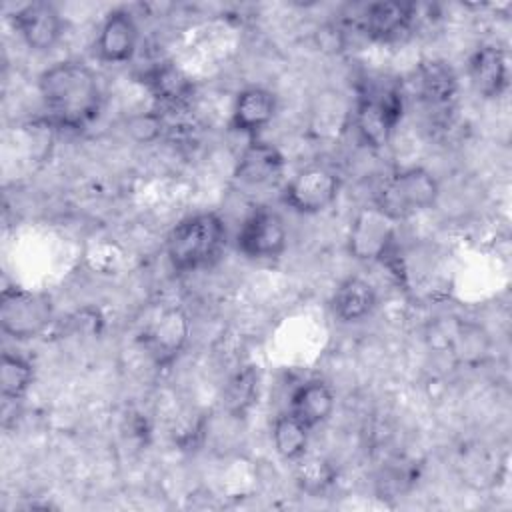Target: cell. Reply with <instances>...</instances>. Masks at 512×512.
<instances>
[{
    "mask_svg": "<svg viewBox=\"0 0 512 512\" xmlns=\"http://www.w3.org/2000/svg\"><path fill=\"white\" fill-rule=\"evenodd\" d=\"M38 92L56 128L86 130L102 110V86L96 72L82 60H62L38 76Z\"/></svg>",
    "mask_w": 512,
    "mask_h": 512,
    "instance_id": "1",
    "label": "cell"
},
{
    "mask_svg": "<svg viewBox=\"0 0 512 512\" xmlns=\"http://www.w3.org/2000/svg\"><path fill=\"white\" fill-rule=\"evenodd\" d=\"M54 306L48 294L18 286L2 290L0 326L14 340H32L40 336L52 322Z\"/></svg>",
    "mask_w": 512,
    "mask_h": 512,
    "instance_id": "5",
    "label": "cell"
},
{
    "mask_svg": "<svg viewBox=\"0 0 512 512\" xmlns=\"http://www.w3.org/2000/svg\"><path fill=\"white\" fill-rule=\"evenodd\" d=\"M394 226L396 222L386 218L374 206L362 208L350 222V254L364 262H384L394 250Z\"/></svg>",
    "mask_w": 512,
    "mask_h": 512,
    "instance_id": "8",
    "label": "cell"
},
{
    "mask_svg": "<svg viewBox=\"0 0 512 512\" xmlns=\"http://www.w3.org/2000/svg\"><path fill=\"white\" fill-rule=\"evenodd\" d=\"M12 26L22 42L34 52H50L64 34V20L50 2H30L20 6L12 16Z\"/></svg>",
    "mask_w": 512,
    "mask_h": 512,
    "instance_id": "10",
    "label": "cell"
},
{
    "mask_svg": "<svg viewBox=\"0 0 512 512\" xmlns=\"http://www.w3.org/2000/svg\"><path fill=\"white\" fill-rule=\"evenodd\" d=\"M310 432L312 430L300 418H296L290 410L282 412L272 422V430H270L272 446L282 460L298 462L308 452Z\"/></svg>",
    "mask_w": 512,
    "mask_h": 512,
    "instance_id": "20",
    "label": "cell"
},
{
    "mask_svg": "<svg viewBox=\"0 0 512 512\" xmlns=\"http://www.w3.org/2000/svg\"><path fill=\"white\" fill-rule=\"evenodd\" d=\"M340 194V178L326 166H306L298 170L282 188V202L298 214H320L328 210Z\"/></svg>",
    "mask_w": 512,
    "mask_h": 512,
    "instance_id": "7",
    "label": "cell"
},
{
    "mask_svg": "<svg viewBox=\"0 0 512 512\" xmlns=\"http://www.w3.org/2000/svg\"><path fill=\"white\" fill-rule=\"evenodd\" d=\"M284 168V154L274 144L262 138H252L236 160L234 178L244 186L266 188L284 176Z\"/></svg>",
    "mask_w": 512,
    "mask_h": 512,
    "instance_id": "13",
    "label": "cell"
},
{
    "mask_svg": "<svg viewBox=\"0 0 512 512\" xmlns=\"http://www.w3.org/2000/svg\"><path fill=\"white\" fill-rule=\"evenodd\" d=\"M416 86L420 100L432 110L446 112L458 94V76L444 60H424L416 70Z\"/></svg>",
    "mask_w": 512,
    "mask_h": 512,
    "instance_id": "16",
    "label": "cell"
},
{
    "mask_svg": "<svg viewBox=\"0 0 512 512\" xmlns=\"http://www.w3.org/2000/svg\"><path fill=\"white\" fill-rule=\"evenodd\" d=\"M34 382L32 362L14 352H2L0 356V394L4 402H20Z\"/></svg>",
    "mask_w": 512,
    "mask_h": 512,
    "instance_id": "21",
    "label": "cell"
},
{
    "mask_svg": "<svg viewBox=\"0 0 512 512\" xmlns=\"http://www.w3.org/2000/svg\"><path fill=\"white\" fill-rule=\"evenodd\" d=\"M440 196L434 174L422 166H408L390 172L376 188L372 206L392 222H402L430 210Z\"/></svg>",
    "mask_w": 512,
    "mask_h": 512,
    "instance_id": "4",
    "label": "cell"
},
{
    "mask_svg": "<svg viewBox=\"0 0 512 512\" xmlns=\"http://www.w3.org/2000/svg\"><path fill=\"white\" fill-rule=\"evenodd\" d=\"M226 246V222L216 212H198L180 220L166 238V258L180 272L212 266Z\"/></svg>",
    "mask_w": 512,
    "mask_h": 512,
    "instance_id": "2",
    "label": "cell"
},
{
    "mask_svg": "<svg viewBox=\"0 0 512 512\" xmlns=\"http://www.w3.org/2000/svg\"><path fill=\"white\" fill-rule=\"evenodd\" d=\"M298 482L302 484V488L310 490V492H318V490H324L332 480H334V470L332 466L318 458V456H312V458H306V454L298 460Z\"/></svg>",
    "mask_w": 512,
    "mask_h": 512,
    "instance_id": "23",
    "label": "cell"
},
{
    "mask_svg": "<svg viewBox=\"0 0 512 512\" xmlns=\"http://www.w3.org/2000/svg\"><path fill=\"white\" fill-rule=\"evenodd\" d=\"M258 396V372L254 366H246L236 372L224 388V408L230 416H244Z\"/></svg>",
    "mask_w": 512,
    "mask_h": 512,
    "instance_id": "22",
    "label": "cell"
},
{
    "mask_svg": "<svg viewBox=\"0 0 512 512\" xmlns=\"http://www.w3.org/2000/svg\"><path fill=\"white\" fill-rule=\"evenodd\" d=\"M468 76L482 98H500L510 80V64L504 48L496 44L478 46L468 60Z\"/></svg>",
    "mask_w": 512,
    "mask_h": 512,
    "instance_id": "15",
    "label": "cell"
},
{
    "mask_svg": "<svg viewBox=\"0 0 512 512\" xmlns=\"http://www.w3.org/2000/svg\"><path fill=\"white\" fill-rule=\"evenodd\" d=\"M378 304V294L372 282L362 276H348L344 278L330 300L332 314L346 324L360 322L368 318Z\"/></svg>",
    "mask_w": 512,
    "mask_h": 512,
    "instance_id": "17",
    "label": "cell"
},
{
    "mask_svg": "<svg viewBox=\"0 0 512 512\" xmlns=\"http://www.w3.org/2000/svg\"><path fill=\"white\" fill-rule=\"evenodd\" d=\"M144 84L148 86L156 102L168 108H178L186 104L192 96V82L172 62H162L152 66L144 74Z\"/></svg>",
    "mask_w": 512,
    "mask_h": 512,
    "instance_id": "19",
    "label": "cell"
},
{
    "mask_svg": "<svg viewBox=\"0 0 512 512\" xmlns=\"http://www.w3.org/2000/svg\"><path fill=\"white\" fill-rule=\"evenodd\" d=\"M140 30L134 16L124 8L110 10L94 38V54L104 64H126L136 56Z\"/></svg>",
    "mask_w": 512,
    "mask_h": 512,
    "instance_id": "11",
    "label": "cell"
},
{
    "mask_svg": "<svg viewBox=\"0 0 512 512\" xmlns=\"http://www.w3.org/2000/svg\"><path fill=\"white\" fill-rule=\"evenodd\" d=\"M276 112L278 98L272 90L264 86H246L234 98L230 126L250 140L260 138V132L274 120Z\"/></svg>",
    "mask_w": 512,
    "mask_h": 512,
    "instance_id": "14",
    "label": "cell"
},
{
    "mask_svg": "<svg viewBox=\"0 0 512 512\" xmlns=\"http://www.w3.org/2000/svg\"><path fill=\"white\" fill-rule=\"evenodd\" d=\"M236 248L250 260H276L288 248V228L284 218L268 208L256 206L236 234Z\"/></svg>",
    "mask_w": 512,
    "mask_h": 512,
    "instance_id": "6",
    "label": "cell"
},
{
    "mask_svg": "<svg viewBox=\"0 0 512 512\" xmlns=\"http://www.w3.org/2000/svg\"><path fill=\"white\" fill-rule=\"evenodd\" d=\"M416 20V6L400 0L372 2L360 18L362 32L374 42H398L410 34Z\"/></svg>",
    "mask_w": 512,
    "mask_h": 512,
    "instance_id": "12",
    "label": "cell"
},
{
    "mask_svg": "<svg viewBox=\"0 0 512 512\" xmlns=\"http://www.w3.org/2000/svg\"><path fill=\"white\" fill-rule=\"evenodd\" d=\"M336 406L334 390L322 380H308L300 384L290 396V412L300 418L310 430L324 424Z\"/></svg>",
    "mask_w": 512,
    "mask_h": 512,
    "instance_id": "18",
    "label": "cell"
},
{
    "mask_svg": "<svg viewBox=\"0 0 512 512\" xmlns=\"http://www.w3.org/2000/svg\"><path fill=\"white\" fill-rule=\"evenodd\" d=\"M190 320L180 306H168L144 328L142 342L156 366H170L186 348Z\"/></svg>",
    "mask_w": 512,
    "mask_h": 512,
    "instance_id": "9",
    "label": "cell"
},
{
    "mask_svg": "<svg viewBox=\"0 0 512 512\" xmlns=\"http://www.w3.org/2000/svg\"><path fill=\"white\" fill-rule=\"evenodd\" d=\"M404 114V90L398 80H366L356 98L354 128L370 148L388 144Z\"/></svg>",
    "mask_w": 512,
    "mask_h": 512,
    "instance_id": "3",
    "label": "cell"
}]
</instances>
